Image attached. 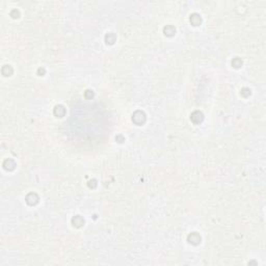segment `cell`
Here are the masks:
<instances>
[{
    "instance_id": "cell-1",
    "label": "cell",
    "mask_w": 266,
    "mask_h": 266,
    "mask_svg": "<svg viewBox=\"0 0 266 266\" xmlns=\"http://www.w3.org/2000/svg\"><path fill=\"white\" fill-rule=\"evenodd\" d=\"M132 121L134 124H136V125L138 126L144 125L147 121L146 114H144V111H141V110H137V111H135L132 114Z\"/></svg>"
},
{
    "instance_id": "cell-2",
    "label": "cell",
    "mask_w": 266,
    "mask_h": 266,
    "mask_svg": "<svg viewBox=\"0 0 266 266\" xmlns=\"http://www.w3.org/2000/svg\"><path fill=\"white\" fill-rule=\"evenodd\" d=\"M201 240H202L201 235H200L199 233H197V232H192V233H190L187 236V241L190 244H192V245H197V244H200L201 243Z\"/></svg>"
},
{
    "instance_id": "cell-3",
    "label": "cell",
    "mask_w": 266,
    "mask_h": 266,
    "mask_svg": "<svg viewBox=\"0 0 266 266\" xmlns=\"http://www.w3.org/2000/svg\"><path fill=\"white\" fill-rule=\"evenodd\" d=\"M190 120L193 124H201L204 120V114H203L202 111H199V110H196L190 114Z\"/></svg>"
},
{
    "instance_id": "cell-4",
    "label": "cell",
    "mask_w": 266,
    "mask_h": 266,
    "mask_svg": "<svg viewBox=\"0 0 266 266\" xmlns=\"http://www.w3.org/2000/svg\"><path fill=\"white\" fill-rule=\"evenodd\" d=\"M26 203H27L29 206H35V205H36L39 201V196L36 193V192H30V193H28L27 196H26Z\"/></svg>"
},
{
    "instance_id": "cell-5",
    "label": "cell",
    "mask_w": 266,
    "mask_h": 266,
    "mask_svg": "<svg viewBox=\"0 0 266 266\" xmlns=\"http://www.w3.org/2000/svg\"><path fill=\"white\" fill-rule=\"evenodd\" d=\"M189 21H190V23L193 26H200L202 24V18L201 16H200L199 14H197V13H194V14H192L190 16V18H189Z\"/></svg>"
},
{
    "instance_id": "cell-6",
    "label": "cell",
    "mask_w": 266,
    "mask_h": 266,
    "mask_svg": "<svg viewBox=\"0 0 266 266\" xmlns=\"http://www.w3.org/2000/svg\"><path fill=\"white\" fill-rule=\"evenodd\" d=\"M53 114L55 117L57 118H62L66 114V108L62 105H56L53 109Z\"/></svg>"
},
{
    "instance_id": "cell-7",
    "label": "cell",
    "mask_w": 266,
    "mask_h": 266,
    "mask_svg": "<svg viewBox=\"0 0 266 266\" xmlns=\"http://www.w3.org/2000/svg\"><path fill=\"white\" fill-rule=\"evenodd\" d=\"M3 167L6 170H14L16 167V162L13 159H10V158L5 159L3 162Z\"/></svg>"
},
{
    "instance_id": "cell-8",
    "label": "cell",
    "mask_w": 266,
    "mask_h": 266,
    "mask_svg": "<svg viewBox=\"0 0 266 266\" xmlns=\"http://www.w3.org/2000/svg\"><path fill=\"white\" fill-rule=\"evenodd\" d=\"M72 225L76 228H81L84 225V219L80 215H76L72 218Z\"/></svg>"
},
{
    "instance_id": "cell-9",
    "label": "cell",
    "mask_w": 266,
    "mask_h": 266,
    "mask_svg": "<svg viewBox=\"0 0 266 266\" xmlns=\"http://www.w3.org/2000/svg\"><path fill=\"white\" fill-rule=\"evenodd\" d=\"M163 33L167 36H174L176 35V28L173 25H167L163 28Z\"/></svg>"
},
{
    "instance_id": "cell-10",
    "label": "cell",
    "mask_w": 266,
    "mask_h": 266,
    "mask_svg": "<svg viewBox=\"0 0 266 266\" xmlns=\"http://www.w3.org/2000/svg\"><path fill=\"white\" fill-rule=\"evenodd\" d=\"M115 41H117V36H115L114 32H109L105 36V42H106V44L114 45L115 43Z\"/></svg>"
},
{
    "instance_id": "cell-11",
    "label": "cell",
    "mask_w": 266,
    "mask_h": 266,
    "mask_svg": "<svg viewBox=\"0 0 266 266\" xmlns=\"http://www.w3.org/2000/svg\"><path fill=\"white\" fill-rule=\"evenodd\" d=\"M1 72H2V74H3L4 76H10L13 74V72H14V70H13V68H12V66H9V65H5V66H3V67H2V70H1Z\"/></svg>"
},
{
    "instance_id": "cell-12",
    "label": "cell",
    "mask_w": 266,
    "mask_h": 266,
    "mask_svg": "<svg viewBox=\"0 0 266 266\" xmlns=\"http://www.w3.org/2000/svg\"><path fill=\"white\" fill-rule=\"evenodd\" d=\"M232 66H233L235 69H239L242 66V60L239 58V57H235V58L232 60Z\"/></svg>"
},
{
    "instance_id": "cell-13",
    "label": "cell",
    "mask_w": 266,
    "mask_h": 266,
    "mask_svg": "<svg viewBox=\"0 0 266 266\" xmlns=\"http://www.w3.org/2000/svg\"><path fill=\"white\" fill-rule=\"evenodd\" d=\"M251 94H252V92L249 88H241V91H240V95L242 97H244V98L249 97L251 96Z\"/></svg>"
},
{
    "instance_id": "cell-14",
    "label": "cell",
    "mask_w": 266,
    "mask_h": 266,
    "mask_svg": "<svg viewBox=\"0 0 266 266\" xmlns=\"http://www.w3.org/2000/svg\"><path fill=\"white\" fill-rule=\"evenodd\" d=\"M97 185H98V183H97V181L95 180V179H93V180H89L88 183V186L89 188H92V189L96 188Z\"/></svg>"
},
{
    "instance_id": "cell-15",
    "label": "cell",
    "mask_w": 266,
    "mask_h": 266,
    "mask_svg": "<svg viewBox=\"0 0 266 266\" xmlns=\"http://www.w3.org/2000/svg\"><path fill=\"white\" fill-rule=\"evenodd\" d=\"M10 17L14 18V19H18V18L20 17V13H19V10H17V9L12 10V12H10Z\"/></svg>"
},
{
    "instance_id": "cell-16",
    "label": "cell",
    "mask_w": 266,
    "mask_h": 266,
    "mask_svg": "<svg viewBox=\"0 0 266 266\" xmlns=\"http://www.w3.org/2000/svg\"><path fill=\"white\" fill-rule=\"evenodd\" d=\"M84 96H85L86 99H92L94 97V92L91 91V89H88V91L84 93Z\"/></svg>"
},
{
    "instance_id": "cell-17",
    "label": "cell",
    "mask_w": 266,
    "mask_h": 266,
    "mask_svg": "<svg viewBox=\"0 0 266 266\" xmlns=\"http://www.w3.org/2000/svg\"><path fill=\"white\" fill-rule=\"evenodd\" d=\"M115 140H117L118 143L122 144V143H124V141H125V137H124L123 135H118L117 137H115Z\"/></svg>"
},
{
    "instance_id": "cell-18",
    "label": "cell",
    "mask_w": 266,
    "mask_h": 266,
    "mask_svg": "<svg viewBox=\"0 0 266 266\" xmlns=\"http://www.w3.org/2000/svg\"><path fill=\"white\" fill-rule=\"evenodd\" d=\"M38 74H39V76H44V74H45V69H42V68H39V71H38Z\"/></svg>"
}]
</instances>
